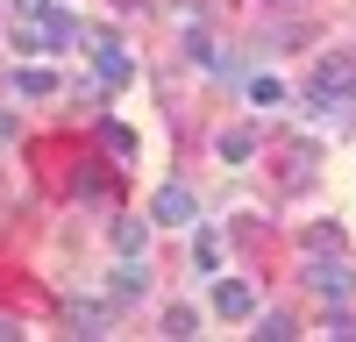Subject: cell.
Masks as SVG:
<instances>
[{
    "label": "cell",
    "mask_w": 356,
    "mask_h": 342,
    "mask_svg": "<svg viewBox=\"0 0 356 342\" xmlns=\"http://www.w3.org/2000/svg\"><path fill=\"white\" fill-rule=\"evenodd\" d=\"M307 285H314L321 300H349V293H356V271H349L342 256L328 250V256H321V264H307Z\"/></svg>",
    "instance_id": "3"
},
{
    "label": "cell",
    "mask_w": 356,
    "mask_h": 342,
    "mask_svg": "<svg viewBox=\"0 0 356 342\" xmlns=\"http://www.w3.org/2000/svg\"><path fill=\"white\" fill-rule=\"evenodd\" d=\"M86 50H93V72H100V86H129V79H136L129 50L114 43V36H86Z\"/></svg>",
    "instance_id": "4"
},
{
    "label": "cell",
    "mask_w": 356,
    "mask_h": 342,
    "mask_svg": "<svg viewBox=\"0 0 356 342\" xmlns=\"http://www.w3.org/2000/svg\"><path fill=\"white\" fill-rule=\"evenodd\" d=\"M214 150H221V164H250L257 157V129H221Z\"/></svg>",
    "instance_id": "9"
},
{
    "label": "cell",
    "mask_w": 356,
    "mask_h": 342,
    "mask_svg": "<svg viewBox=\"0 0 356 342\" xmlns=\"http://www.w3.org/2000/svg\"><path fill=\"white\" fill-rule=\"evenodd\" d=\"M214 314H221V321H250V314H257V293H250L243 278H221V285H214Z\"/></svg>",
    "instance_id": "6"
},
{
    "label": "cell",
    "mask_w": 356,
    "mask_h": 342,
    "mask_svg": "<svg viewBox=\"0 0 356 342\" xmlns=\"http://www.w3.org/2000/svg\"><path fill=\"white\" fill-rule=\"evenodd\" d=\"M0 136H15V114H8V107H0Z\"/></svg>",
    "instance_id": "18"
},
{
    "label": "cell",
    "mask_w": 356,
    "mask_h": 342,
    "mask_svg": "<svg viewBox=\"0 0 356 342\" xmlns=\"http://www.w3.org/2000/svg\"><path fill=\"white\" fill-rule=\"evenodd\" d=\"M100 142H107L114 157H136V129H129V122H107V129H100Z\"/></svg>",
    "instance_id": "13"
},
{
    "label": "cell",
    "mask_w": 356,
    "mask_h": 342,
    "mask_svg": "<svg viewBox=\"0 0 356 342\" xmlns=\"http://www.w3.org/2000/svg\"><path fill=\"white\" fill-rule=\"evenodd\" d=\"M193 271H221V236H200L193 243Z\"/></svg>",
    "instance_id": "16"
},
{
    "label": "cell",
    "mask_w": 356,
    "mask_h": 342,
    "mask_svg": "<svg viewBox=\"0 0 356 342\" xmlns=\"http://www.w3.org/2000/svg\"><path fill=\"white\" fill-rule=\"evenodd\" d=\"M72 335H107V307H72Z\"/></svg>",
    "instance_id": "14"
},
{
    "label": "cell",
    "mask_w": 356,
    "mask_h": 342,
    "mask_svg": "<svg viewBox=\"0 0 356 342\" xmlns=\"http://www.w3.org/2000/svg\"><path fill=\"white\" fill-rule=\"evenodd\" d=\"M150 221H164V228H186V221H200V207H193V193H186V186H157V200H150Z\"/></svg>",
    "instance_id": "5"
},
{
    "label": "cell",
    "mask_w": 356,
    "mask_h": 342,
    "mask_svg": "<svg viewBox=\"0 0 356 342\" xmlns=\"http://www.w3.org/2000/svg\"><path fill=\"white\" fill-rule=\"evenodd\" d=\"M307 100H314V107H342V100H356V57L328 50V57L314 65V86H307Z\"/></svg>",
    "instance_id": "2"
},
{
    "label": "cell",
    "mask_w": 356,
    "mask_h": 342,
    "mask_svg": "<svg viewBox=\"0 0 356 342\" xmlns=\"http://www.w3.org/2000/svg\"><path fill=\"white\" fill-rule=\"evenodd\" d=\"M0 342H15V321H0Z\"/></svg>",
    "instance_id": "19"
},
{
    "label": "cell",
    "mask_w": 356,
    "mask_h": 342,
    "mask_svg": "<svg viewBox=\"0 0 356 342\" xmlns=\"http://www.w3.org/2000/svg\"><path fill=\"white\" fill-rule=\"evenodd\" d=\"M15 93L22 100H50V93H65V86H57V72H43V65H22L15 72Z\"/></svg>",
    "instance_id": "8"
},
{
    "label": "cell",
    "mask_w": 356,
    "mask_h": 342,
    "mask_svg": "<svg viewBox=\"0 0 356 342\" xmlns=\"http://www.w3.org/2000/svg\"><path fill=\"white\" fill-rule=\"evenodd\" d=\"M157 335H171V342H193V335H200V321H193V314H186V307H171Z\"/></svg>",
    "instance_id": "15"
},
{
    "label": "cell",
    "mask_w": 356,
    "mask_h": 342,
    "mask_svg": "<svg viewBox=\"0 0 356 342\" xmlns=\"http://www.w3.org/2000/svg\"><path fill=\"white\" fill-rule=\"evenodd\" d=\"M114 250H122V256H150V221L122 214V221H114Z\"/></svg>",
    "instance_id": "7"
},
{
    "label": "cell",
    "mask_w": 356,
    "mask_h": 342,
    "mask_svg": "<svg viewBox=\"0 0 356 342\" xmlns=\"http://www.w3.org/2000/svg\"><path fill=\"white\" fill-rule=\"evenodd\" d=\"M257 335H264V342H292V335H300V321H292V314H264Z\"/></svg>",
    "instance_id": "12"
},
{
    "label": "cell",
    "mask_w": 356,
    "mask_h": 342,
    "mask_svg": "<svg viewBox=\"0 0 356 342\" xmlns=\"http://www.w3.org/2000/svg\"><path fill=\"white\" fill-rule=\"evenodd\" d=\"M15 43L22 50H65V43H79V22L57 0H22L15 8Z\"/></svg>",
    "instance_id": "1"
},
{
    "label": "cell",
    "mask_w": 356,
    "mask_h": 342,
    "mask_svg": "<svg viewBox=\"0 0 356 342\" xmlns=\"http://www.w3.org/2000/svg\"><path fill=\"white\" fill-rule=\"evenodd\" d=\"M143 285H150V271H143L136 256H129V264L114 271V300H143Z\"/></svg>",
    "instance_id": "10"
},
{
    "label": "cell",
    "mask_w": 356,
    "mask_h": 342,
    "mask_svg": "<svg viewBox=\"0 0 356 342\" xmlns=\"http://www.w3.org/2000/svg\"><path fill=\"white\" fill-rule=\"evenodd\" d=\"M250 100H257V107H285V86H278L271 72H257V79H250Z\"/></svg>",
    "instance_id": "11"
},
{
    "label": "cell",
    "mask_w": 356,
    "mask_h": 342,
    "mask_svg": "<svg viewBox=\"0 0 356 342\" xmlns=\"http://www.w3.org/2000/svg\"><path fill=\"white\" fill-rule=\"evenodd\" d=\"M321 335H335V342H349V335H356V321L342 314V300H335V314H328V321H321Z\"/></svg>",
    "instance_id": "17"
}]
</instances>
